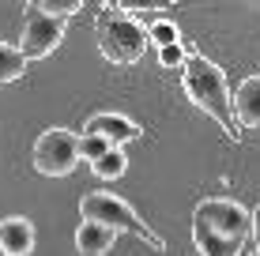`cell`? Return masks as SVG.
<instances>
[{
	"instance_id": "cell-1",
	"label": "cell",
	"mask_w": 260,
	"mask_h": 256,
	"mask_svg": "<svg viewBox=\"0 0 260 256\" xmlns=\"http://www.w3.org/2000/svg\"><path fill=\"white\" fill-rule=\"evenodd\" d=\"M181 87H185V94H189V102L200 105V109L208 113V117L226 132L230 139H241V128H238V121H234V105H230L226 72H222L211 57L192 53V57L181 64Z\"/></svg>"
},
{
	"instance_id": "cell-2",
	"label": "cell",
	"mask_w": 260,
	"mask_h": 256,
	"mask_svg": "<svg viewBox=\"0 0 260 256\" xmlns=\"http://www.w3.org/2000/svg\"><path fill=\"white\" fill-rule=\"evenodd\" d=\"M94 42L110 64H136L147 53V26L121 12V4H102L94 15Z\"/></svg>"
},
{
	"instance_id": "cell-3",
	"label": "cell",
	"mask_w": 260,
	"mask_h": 256,
	"mask_svg": "<svg viewBox=\"0 0 260 256\" xmlns=\"http://www.w3.org/2000/svg\"><path fill=\"white\" fill-rule=\"evenodd\" d=\"M79 215H83V223H98V226H110L113 234H136L140 241H147L151 249L162 252L166 241L151 230L147 223L124 204L121 196H110V192H87L83 204H79Z\"/></svg>"
},
{
	"instance_id": "cell-4",
	"label": "cell",
	"mask_w": 260,
	"mask_h": 256,
	"mask_svg": "<svg viewBox=\"0 0 260 256\" xmlns=\"http://www.w3.org/2000/svg\"><path fill=\"white\" fill-rule=\"evenodd\" d=\"M79 162V136L68 128H46L34 143V170L46 177H68Z\"/></svg>"
},
{
	"instance_id": "cell-5",
	"label": "cell",
	"mask_w": 260,
	"mask_h": 256,
	"mask_svg": "<svg viewBox=\"0 0 260 256\" xmlns=\"http://www.w3.org/2000/svg\"><path fill=\"white\" fill-rule=\"evenodd\" d=\"M64 26L68 19H53L38 8V0L26 4V23H23V38H19V53L23 60H46L53 49L60 46L64 38Z\"/></svg>"
},
{
	"instance_id": "cell-6",
	"label": "cell",
	"mask_w": 260,
	"mask_h": 256,
	"mask_svg": "<svg viewBox=\"0 0 260 256\" xmlns=\"http://www.w3.org/2000/svg\"><path fill=\"white\" fill-rule=\"evenodd\" d=\"M192 218H200V223H208L215 234L222 237H238V241H245L249 230H253V211H245L238 204V200H200L192 211Z\"/></svg>"
},
{
	"instance_id": "cell-7",
	"label": "cell",
	"mask_w": 260,
	"mask_h": 256,
	"mask_svg": "<svg viewBox=\"0 0 260 256\" xmlns=\"http://www.w3.org/2000/svg\"><path fill=\"white\" fill-rule=\"evenodd\" d=\"M83 132H87V136L110 139L113 147L128 143V139H140V125H136V121H128L124 113H94V117L83 125Z\"/></svg>"
},
{
	"instance_id": "cell-8",
	"label": "cell",
	"mask_w": 260,
	"mask_h": 256,
	"mask_svg": "<svg viewBox=\"0 0 260 256\" xmlns=\"http://www.w3.org/2000/svg\"><path fill=\"white\" fill-rule=\"evenodd\" d=\"M230 105H234V121L238 128H260V76H249L238 83L234 98H230Z\"/></svg>"
},
{
	"instance_id": "cell-9",
	"label": "cell",
	"mask_w": 260,
	"mask_h": 256,
	"mask_svg": "<svg viewBox=\"0 0 260 256\" xmlns=\"http://www.w3.org/2000/svg\"><path fill=\"white\" fill-rule=\"evenodd\" d=\"M0 249L4 256H30L34 252V223L23 215L0 218Z\"/></svg>"
},
{
	"instance_id": "cell-10",
	"label": "cell",
	"mask_w": 260,
	"mask_h": 256,
	"mask_svg": "<svg viewBox=\"0 0 260 256\" xmlns=\"http://www.w3.org/2000/svg\"><path fill=\"white\" fill-rule=\"evenodd\" d=\"M192 241H196V249H200V256H241V249H245V241L215 234L200 218H192Z\"/></svg>"
},
{
	"instance_id": "cell-11",
	"label": "cell",
	"mask_w": 260,
	"mask_h": 256,
	"mask_svg": "<svg viewBox=\"0 0 260 256\" xmlns=\"http://www.w3.org/2000/svg\"><path fill=\"white\" fill-rule=\"evenodd\" d=\"M113 241H117V234L110 226H98V223H79V230H76L79 256H106L113 249Z\"/></svg>"
},
{
	"instance_id": "cell-12",
	"label": "cell",
	"mask_w": 260,
	"mask_h": 256,
	"mask_svg": "<svg viewBox=\"0 0 260 256\" xmlns=\"http://www.w3.org/2000/svg\"><path fill=\"white\" fill-rule=\"evenodd\" d=\"M91 170H94L98 181H117L121 173L128 170V155H124V147H110L98 162H91Z\"/></svg>"
},
{
	"instance_id": "cell-13",
	"label": "cell",
	"mask_w": 260,
	"mask_h": 256,
	"mask_svg": "<svg viewBox=\"0 0 260 256\" xmlns=\"http://www.w3.org/2000/svg\"><path fill=\"white\" fill-rule=\"evenodd\" d=\"M19 76H26V60L12 42H0V83H15Z\"/></svg>"
},
{
	"instance_id": "cell-14",
	"label": "cell",
	"mask_w": 260,
	"mask_h": 256,
	"mask_svg": "<svg viewBox=\"0 0 260 256\" xmlns=\"http://www.w3.org/2000/svg\"><path fill=\"white\" fill-rule=\"evenodd\" d=\"M181 42V30H177V23L174 19H155L147 26V46H155V49H162V46H177Z\"/></svg>"
},
{
	"instance_id": "cell-15",
	"label": "cell",
	"mask_w": 260,
	"mask_h": 256,
	"mask_svg": "<svg viewBox=\"0 0 260 256\" xmlns=\"http://www.w3.org/2000/svg\"><path fill=\"white\" fill-rule=\"evenodd\" d=\"M158 53V64L162 68H181L185 60L196 53V46H189V42H177V46H162V49H155Z\"/></svg>"
},
{
	"instance_id": "cell-16",
	"label": "cell",
	"mask_w": 260,
	"mask_h": 256,
	"mask_svg": "<svg viewBox=\"0 0 260 256\" xmlns=\"http://www.w3.org/2000/svg\"><path fill=\"white\" fill-rule=\"evenodd\" d=\"M110 139H102V136H79V158H87V162H98V158H102L106 151H110Z\"/></svg>"
},
{
	"instance_id": "cell-17",
	"label": "cell",
	"mask_w": 260,
	"mask_h": 256,
	"mask_svg": "<svg viewBox=\"0 0 260 256\" xmlns=\"http://www.w3.org/2000/svg\"><path fill=\"white\" fill-rule=\"evenodd\" d=\"M38 8L46 15H53V19H68L72 12H79L83 8V0H38Z\"/></svg>"
},
{
	"instance_id": "cell-18",
	"label": "cell",
	"mask_w": 260,
	"mask_h": 256,
	"mask_svg": "<svg viewBox=\"0 0 260 256\" xmlns=\"http://www.w3.org/2000/svg\"><path fill=\"white\" fill-rule=\"evenodd\" d=\"M249 237H253V245H256V252H260V204L253 211V230H249Z\"/></svg>"
},
{
	"instance_id": "cell-19",
	"label": "cell",
	"mask_w": 260,
	"mask_h": 256,
	"mask_svg": "<svg viewBox=\"0 0 260 256\" xmlns=\"http://www.w3.org/2000/svg\"><path fill=\"white\" fill-rule=\"evenodd\" d=\"M0 256H4V249H0Z\"/></svg>"
},
{
	"instance_id": "cell-20",
	"label": "cell",
	"mask_w": 260,
	"mask_h": 256,
	"mask_svg": "<svg viewBox=\"0 0 260 256\" xmlns=\"http://www.w3.org/2000/svg\"><path fill=\"white\" fill-rule=\"evenodd\" d=\"M253 256H260V252H253Z\"/></svg>"
}]
</instances>
